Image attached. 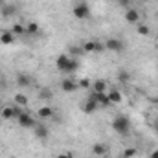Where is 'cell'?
Listing matches in <instances>:
<instances>
[{
    "mask_svg": "<svg viewBox=\"0 0 158 158\" xmlns=\"http://www.w3.org/2000/svg\"><path fill=\"white\" fill-rule=\"evenodd\" d=\"M112 129H114V132H118L119 136H127L129 131H131V119L127 116H123V114H118L112 119Z\"/></svg>",
    "mask_w": 158,
    "mask_h": 158,
    "instance_id": "1",
    "label": "cell"
},
{
    "mask_svg": "<svg viewBox=\"0 0 158 158\" xmlns=\"http://www.w3.org/2000/svg\"><path fill=\"white\" fill-rule=\"evenodd\" d=\"M105 50L112 52V53H123L125 52V42L118 37H110L105 40Z\"/></svg>",
    "mask_w": 158,
    "mask_h": 158,
    "instance_id": "2",
    "label": "cell"
},
{
    "mask_svg": "<svg viewBox=\"0 0 158 158\" xmlns=\"http://www.w3.org/2000/svg\"><path fill=\"white\" fill-rule=\"evenodd\" d=\"M72 13H74V17H76L77 20H86V19L90 17V7H88L86 2H77V4L74 6Z\"/></svg>",
    "mask_w": 158,
    "mask_h": 158,
    "instance_id": "3",
    "label": "cell"
},
{
    "mask_svg": "<svg viewBox=\"0 0 158 158\" xmlns=\"http://www.w3.org/2000/svg\"><path fill=\"white\" fill-rule=\"evenodd\" d=\"M83 52L85 53H101L105 52V42H99V40H86L83 44Z\"/></svg>",
    "mask_w": 158,
    "mask_h": 158,
    "instance_id": "4",
    "label": "cell"
},
{
    "mask_svg": "<svg viewBox=\"0 0 158 158\" xmlns=\"http://www.w3.org/2000/svg\"><path fill=\"white\" fill-rule=\"evenodd\" d=\"M33 134H35V138H39V140H46V138L50 136V129H48L44 123L35 121V125H33Z\"/></svg>",
    "mask_w": 158,
    "mask_h": 158,
    "instance_id": "5",
    "label": "cell"
},
{
    "mask_svg": "<svg viewBox=\"0 0 158 158\" xmlns=\"http://www.w3.org/2000/svg\"><path fill=\"white\" fill-rule=\"evenodd\" d=\"M61 90L64 92V94H72V92H76V90H79V85L74 81V79L66 77L61 81Z\"/></svg>",
    "mask_w": 158,
    "mask_h": 158,
    "instance_id": "6",
    "label": "cell"
},
{
    "mask_svg": "<svg viewBox=\"0 0 158 158\" xmlns=\"http://www.w3.org/2000/svg\"><path fill=\"white\" fill-rule=\"evenodd\" d=\"M17 11H19V7H17L15 4H4V6H0V15H2L4 19H11V17H15Z\"/></svg>",
    "mask_w": 158,
    "mask_h": 158,
    "instance_id": "7",
    "label": "cell"
},
{
    "mask_svg": "<svg viewBox=\"0 0 158 158\" xmlns=\"http://www.w3.org/2000/svg\"><path fill=\"white\" fill-rule=\"evenodd\" d=\"M125 20H127V24H132V26H138L140 24V11L138 9H127V13H125Z\"/></svg>",
    "mask_w": 158,
    "mask_h": 158,
    "instance_id": "8",
    "label": "cell"
},
{
    "mask_svg": "<svg viewBox=\"0 0 158 158\" xmlns=\"http://www.w3.org/2000/svg\"><path fill=\"white\" fill-rule=\"evenodd\" d=\"M17 121H19V125H20L22 129H33V125H35V119L31 118L30 114H26V112H22V114L17 118Z\"/></svg>",
    "mask_w": 158,
    "mask_h": 158,
    "instance_id": "9",
    "label": "cell"
},
{
    "mask_svg": "<svg viewBox=\"0 0 158 158\" xmlns=\"http://www.w3.org/2000/svg\"><path fill=\"white\" fill-rule=\"evenodd\" d=\"M98 107H99L98 101H96L92 96H88L86 101H85V105H83V112H85V114H94V112L98 110Z\"/></svg>",
    "mask_w": 158,
    "mask_h": 158,
    "instance_id": "10",
    "label": "cell"
},
{
    "mask_svg": "<svg viewBox=\"0 0 158 158\" xmlns=\"http://www.w3.org/2000/svg\"><path fill=\"white\" fill-rule=\"evenodd\" d=\"M68 63H70V55H68V53H61V55H57V59H55V66H57L59 72H64V68L68 66Z\"/></svg>",
    "mask_w": 158,
    "mask_h": 158,
    "instance_id": "11",
    "label": "cell"
},
{
    "mask_svg": "<svg viewBox=\"0 0 158 158\" xmlns=\"http://www.w3.org/2000/svg\"><path fill=\"white\" fill-rule=\"evenodd\" d=\"M107 153H109V145H107V143L98 142V143L92 145V155H94V156H105Z\"/></svg>",
    "mask_w": 158,
    "mask_h": 158,
    "instance_id": "12",
    "label": "cell"
},
{
    "mask_svg": "<svg viewBox=\"0 0 158 158\" xmlns=\"http://www.w3.org/2000/svg\"><path fill=\"white\" fill-rule=\"evenodd\" d=\"M39 33H40L39 24H37L35 20H30V22L26 24V37H37Z\"/></svg>",
    "mask_w": 158,
    "mask_h": 158,
    "instance_id": "13",
    "label": "cell"
},
{
    "mask_svg": "<svg viewBox=\"0 0 158 158\" xmlns=\"http://www.w3.org/2000/svg\"><path fill=\"white\" fill-rule=\"evenodd\" d=\"M107 90H109L107 81H103V79H94V81H92V92L103 94V92H107Z\"/></svg>",
    "mask_w": 158,
    "mask_h": 158,
    "instance_id": "14",
    "label": "cell"
},
{
    "mask_svg": "<svg viewBox=\"0 0 158 158\" xmlns=\"http://www.w3.org/2000/svg\"><path fill=\"white\" fill-rule=\"evenodd\" d=\"M37 114H39L40 119H52V118H53V114H55V110H53L50 105H44V107H40V109H39V112H37Z\"/></svg>",
    "mask_w": 158,
    "mask_h": 158,
    "instance_id": "15",
    "label": "cell"
},
{
    "mask_svg": "<svg viewBox=\"0 0 158 158\" xmlns=\"http://www.w3.org/2000/svg\"><path fill=\"white\" fill-rule=\"evenodd\" d=\"M107 96H109V99H110V103H112V105H118V103L123 101V96H121V92H119L118 88L109 90V92H107Z\"/></svg>",
    "mask_w": 158,
    "mask_h": 158,
    "instance_id": "16",
    "label": "cell"
},
{
    "mask_svg": "<svg viewBox=\"0 0 158 158\" xmlns=\"http://www.w3.org/2000/svg\"><path fill=\"white\" fill-rule=\"evenodd\" d=\"M11 31H13L15 37H26V24H22V22H15V24L11 26Z\"/></svg>",
    "mask_w": 158,
    "mask_h": 158,
    "instance_id": "17",
    "label": "cell"
},
{
    "mask_svg": "<svg viewBox=\"0 0 158 158\" xmlns=\"http://www.w3.org/2000/svg\"><path fill=\"white\" fill-rule=\"evenodd\" d=\"M31 83H33V81H31V77H30L28 74H19V76H17V85H19L20 88H28Z\"/></svg>",
    "mask_w": 158,
    "mask_h": 158,
    "instance_id": "18",
    "label": "cell"
},
{
    "mask_svg": "<svg viewBox=\"0 0 158 158\" xmlns=\"http://www.w3.org/2000/svg\"><path fill=\"white\" fill-rule=\"evenodd\" d=\"M77 68H79V59L77 57H70V63H68V66L64 68V72L63 74H74V72H77Z\"/></svg>",
    "mask_w": 158,
    "mask_h": 158,
    "instance_id": "19",
    "label": "cell"
},
{
    "mask_svg": "<svg viewBox=\"0 0 158 158\" xmlns=\"http://www.w3.org/2000/svg\"><path fill=\"white\" fill-rule=\"evenodd\" d=\"M15 39H17V37L13 35V31H11V30H9V31H2V33H0V44H11Z\"/></svg>",
    "mask_w": 158,
    "mask_h": 158,
    "instance_id": "20",
    "label": "cell"
},
{
    "mask_svg": "<svg viewBox=\"0 0 158 158\" xmlns=\"http://www.w3.org/2000/svg\"><path fill=\"white\" fill-rule=\"evenodd\" d=\"M0 114H2V118H4V119H15V110H13V105H11V107H4V109L0 110Z\"/></svg>",
    "mask_w": 158,
    "mask_h": 158,
    "instance_id": "21",
    "label": "cell"
},
{
    "mask_svg": "<svg viewBox=\"0 0 158 158\" xmlns=\"http://www.w3.org/2000/svg\"><path fill=\"white\" fill-rule=\"evenodd\" d=\"M15 105L26 109V107H28V98H26V94H17V96H15Z\"/></svg>",
    "mask_w": 158,
    "mask_h": 158,
    "instance_id": "22",
    "label": "cell"
},
{
    "mask_svg": "<svg viewBox=\"0 0 158 158\" xmlns=\"http://www.w3.org/2000/svg\"><path fill=\"white\" fill-rule=\"evenodd\" d=\"M39 98H40V99H44V101H52V98H53V92H52L50 88H40Z\"/></svg>",
    "mask_w": 158,
    "mask_h": 158,
    "instance_id": "23",
    "label": "cell"
},
{
    "mask_svg": "<svg viewBox=\"0 0 158 158\" xmlns=\"http://www.w3.org/2000/svg\"><path fill=\"white\" fill-rule=\"evenodd\" d=\"M118 81L119 83H123V85H127V83L131 81V74H129L127 70H119L118 72Z\"/></svg>",
    "mask_w": 158,
    "mask_h": 158,
    "instance_id": "24",
    "label": "cell"
},
{
    "mask_svg": "<svg viewBox=\"0 0 158 158\" xmlns=\"http://www.w3.org/2000/svg\"><path fill=\"white\" fill-rule=\"evenodd\" d=\"M138 156V149L136 147H127V149H123V158H134Z\"/></svg>",
    "mask_w": 158,
    "mask_h": 158,
    "instance_id": "25",
    "label": "cell"
},
{
    "mask_svg": "<svg viewBox=\"0 0 158 158\" xmlns=\"http://www.w3.org/2000/svg\"><path fill=\"white\" fill-rule=\"evenodd\" d=\"M136 30H138V35H142V37H149V28L147 26H143V24H138L136 26Z\"/></svg>",
    "mask_w": 158,
    "mask_h": 158,
    "instance_id": "26",
    "label": "cell"
},
{
    "mask_svg": "<svg viewBox=\"0 0 158 158\" xmlns=\"http://www.w3.org/2000/svg\"><path fill=\"white\" fill-rule=\"evenodd\" d=\"M81 53H85V52H83V46H72L68 55H70V57H77V55H81Z\"/></svg>",
    "mask_w": 158,
    "mask_h": 158,
    "instance_id": "27",
    "label": "cell"
},
{
    "mask_svg": "<svg viewBox=\"0 0 158 158\" xmlns=\"http://www.w3.org/2000/svg\"><path fill=\"white\" fill-rule=\"evenodd\" d=\"M77 85H79V88H85V90H86V88H92V81L88 77H83Z\"/></svg>",
    "mask_w": 158,
    "mask_h": 158,
    "instance_id": "28",
    "label": "cell"
},
{
    "mask_svg": "<svg viewBox=\"0 0 158 158\" xmlns=\"http://www.w3.org/2000/svg\"><path fill=\"white\" fill-rule=\"evenodd\" d=\"M72 156H74L72 153H61V155H59L57 158H72Z\"/></svg>",
    "mask_w": 158,
    "mask_h": 158,
    "instance_id": "29",
    "label": "cell"
},
{
    "mask_svg": "<svg viewBox=\"0 0 158 158\" xmlns=\"http://www.w3.org/2000/svg\"><path fill=\"white\" fill-rule=\"evenodd\" d=\"M149 158H158V149H155V151L151 153V156H149Z\"/></svg>",
    "mask_w": 158,
    "mask_h": 158,
    "instance_id": "30",
    "label": "cell"
},
{
    "mask_svg": "<svg viewBox=\"0 0 158 158\" xmlns=\"http://www.w3.org/2000/svg\"><path fill=\"white\" fill-rule=\"evenodd\" d=\"M6 4V0H0V6H4Z\"/></svg>",
    "mask_w": 158,
    "mask_h": 158,
    "instance_id": "31",
    "label": "cell"
},
{
    "mask_svg": "<svg viewBox=\"0 0 158 158\" xmlns=\"http://www.w3.org/2000/svg\"><path fill=\"white\" fill-rule=\"evenodd\" d=\"M2 109H4V107H2V99H0V110H2Z\"/></svg>",
    "mask_w": 158,
    "mask_h": 158,
    "instance_id": "32",
    "label": "cell"
},
{
    "mask_svg": "<svg viewBox=\"0 0 158 158\" xmlns=\"http://www.w3.org/2000/svg\"><path fill=\"white\" fill-rule=\"evenodd\" d=\"M155 129H156V132H158V123H156V125H155Z\"/></svg>",
    "mask_w": 158,
    "mask_h": 158,
    "instance_id": "33",
    "label": "cell"
},
{
    "mask_svg": "<svg viewBox=\"0 0 158 158\" xmlns=\"http://www.w3.org/2000/svg\"><path fill=\"white\" fill-rule=\"evenodd\" d=\"M11 158H15V156H11Z\"/></svg>",
    "mask_w": 158,
    "mask_h": 158,
    "instance_id": "34",
    "label": "cell"
},
{
    "mask_svg": "<svg viewBox=\"0 0 158 158\" xmlns=\"http://www.w3.org/2000/svg\"><path fill=\"white\" fill-rule=\"evenodd\" d=\"M121 158H123V156H121Z\"/></svg>",
    "mask_w": 158,
    "mask_h": 158,
    "instance_id": "35",
    "label": "cell"
}]
</instances>
